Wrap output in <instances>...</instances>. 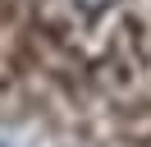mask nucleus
I'll return each instance as SVG.
<instances>
[{
    "label": "nucleus",
    "mask_w": 151,
    "mask_h": 147,
    "mask_svg": "<svg viewBox=\"0 0 151 147\" xmlns=\"http://www.w3.org/2000/svg\"><path fill=\"white\" fill-rule=\"evenodd\" d=\"M105 5H110V0H78V9H87V14H101Z\"/></svg>",
    "instance_id": "nucleus-1"
}]
</instances>
